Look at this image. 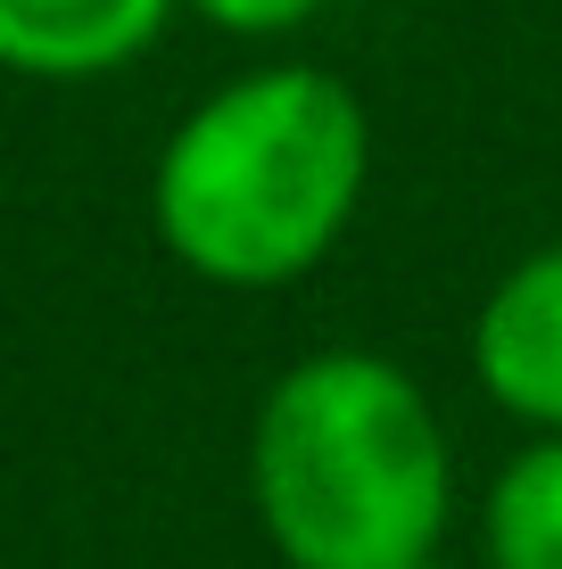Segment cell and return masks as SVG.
I'll return each mask as SVG.
<instances>
[{"mask_svg": "<svg viewBox=\"0 0 562 569\" xmlns=\"http://www.w3.org/2000/svg\"><path fill=\"white\" fill-rule=\"evenodd\" d=\"M373 166L364 108L323 67H265L207 91L158 157V231L199 281L274 289L347 231Z\"/></svg>", "mask_w": 562, "mask_h": 569, "instance_id": "6da1fadb", "label": "cell"}, {"mask_svg": "<svg viewBox=\"0 0 562 569\" xmlns=\"http://www.w3.org/2000/svg\"><path fill=\"white\" fill-rule=\"evenodd\" d=\"M248 479L289 569H422L455 496L431 397L397 363L347 347L265 388Z\"/></svg>", "mask_w": 562, "mask_h": 569, "instance_id": "7a4b0ae2", "label": "cell"}, {"mask_svg": "<svg viewBox=\"0 0 562 569\" xmlns=\"http://www.w3.org/2000/svg\"><path fill=\"white\" fill-rule=\"evenodd\" d=\"M472 363L505 413L562 429V240L521 257L496 281V298L480 306V330H472Z\"/></svg>", "mask_w": 562, "mask_h": 569, "instance_id": "3957f363", "label": "cell"}, {"mask_svg": "<svg viewBox=\"0 0 562 569\" xmlns=\"http://www.w3.org/2000/svg\"><path fill=\"white\" fill-rule=\"evenodd\" d=\"M174 0H0V67L108 74L158 42Z\"/></svg>", "mask_w": 562, "mask_h": 569, "instance_id": "277c9868", "label": "cell"}, {"mask_svg": "<svg viewBox=\"0 0 562 569\" xmlns=\"http://www.w3.org/2000/svg\"><path fill=\"white\" fill-rule=\"evenodd\" d=\"M489 561L496 569H562V438L505 462L489 496Z\"/></svg>", "mask_w": 562, "mask_h": 569, "instance_id": "5b68a950", "label": "cell"}, {"mask_svg": "<svg viewBox=\"0 0 562 569\" xmlns=\"http://www.w3.org/2000/svg\"><path fill=\"white\" fill-rule=\"evenodd\" d=\"M190 9L231 26V33H282V26H298V17H315L323 0H190Z\"/></svg>", "mask_w": 562, "mask_h": 569, "instance_id": "8992f818", "label": "cell"}, {"mask_svg": "<svg viewBox=\"0 0 562 569\" xmlns=\"http://www.w3.org/2000/svg\"><path fill=\"white\" fill-rule=\"evenodd\" d=\"M422 569H447V561H422Z\"/></svg>", "mask_w": 562, "mask_h": 569, "instance_id": "52a82bcc", "label": "cell"}]
</instances>
